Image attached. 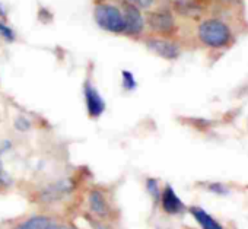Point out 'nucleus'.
I'll list each match as a JSON object with an SVG mask.
<instances>
[{
	"mask_svg": "<svg viewBox=\"0 0 248 229\" xmlns=\"http://www.w3.org/2000/svg\"><path fill=\"white\" fill-rule=\"evenodd\" d=\"M175 8L181 15H193L196 12V5L188 3V2H186V0H184V2H177Z\"/></svg>",
	"mask_w": 248,
	"mask_h": 229,
	"instance_id": "15",
	"label": "nucleus"
},
{
	"mask_svg": "<svg viewBox=\"0 0 248 229\" xmlns=\"http://www.w3.org/2000/svg\"><path fill=\"white\" fill-rule=\"evenodd\" d=\"M146 22H148L149 28L158 34H170L175 28V21H174L172 14L165 9L149 12Z\"/></svg>",
	"mask_w": 248,
	"mask_h": 229,
	"instance_id": "6",
	"label": "nucleus"
},
{
	"mask_svg": "<svg viewBox=\"0 0 248 229\" xmlns=\"http://www.w3.org/2000/svg\"><path fill=\"white\" fill-rule=\"evenodd\" d=\"M126 2L135 5L139 9H148V8H151L155 3V0H126Z\"/></svg>",
	"mask_w": 248,
	"mask_h": 229,
	"instance_id": "18",
	"label": "nucleus"
},
{
	"mask_svg": "<svg viewBox=\"0 0 248 229\" xmlns=\"http://www.w3.org/2000/svg\"><path fill=\"white\" fill-rule=\"evenodd\" d=\"M121 83H123V88L126 89V91H135L138 88L136 77L129 70H123L121 72Z\"/></svg>",
	"mask_w": 248,
	"mask_h": 229,
	"instance_id": "12",
	"label": "nucleus"
},
{
	"mask_svg": "<svg viewBox=\"0 0 248 229\" xmlns=\"http://www.w3.org/2000/svg\"><path fill=\"white\" fill-rule=\"evenodd\" d=\"M209 190L213 191V193H217V194H228V188L222 184H217V183H213L209 185Z\"/></svg>",
	"mask_w": 248,
	"mask_h": 229,
	"instance_id": "19",
	"label": "nucleus"
},
{
	"mask_svg": "<svg viewBox=\"0 0 248 229\" xmlns=\"http://www.w3.org/2000/svg\"><path fill=\"white\" fill-rule=\"evenodd\" d=\"M0 184L5 185V187L12 185V177H11V174L3 168L2 159H0Z\"/></svg>",
	"mask_w": 248,
	"mask_h": 229,
	"instance_id": "16",
	"label": "nucleus"
},
{
	"mask_svg": "<svg viewBox=\"0 0 248 229\" xmlns=\"http://www.w3.org/2000/svg\"><path fill=\"white\" fill-rule=\"evenodd\" d=\"M222 2H225V3H229V2H233V0H222Z\"/></svg>",
	"mask_w": 248,
	"mask_h": 229,
	"instance_id": "23",
	"label": "nucleus"
},
{
	"mask_svg": "<svg viewBox=\"0 0 248 229\" xmlns=\"http://www.w3.org/2000/svg\"><path fill=\"white\" fill-rule=\"evenodd\" d=\"M54 223L56 222L47 216H32L28 220L16 225L14 229H51Z\"/></svg>",
	"mask_w": 248,
	"mask_h": 229,
	"instance_id": "11",
	"label": "nucleus"
},
{
	"mask_svg": "<svg viewBox=\"0 0 248 229\" xmlns=\"http://www.w3.org/2000/svg\"><path fill=\"white\" fill-rule=\"evenodd\" d=\"M51 229H76V228H75V226H67V225H57V223H54Z\"/></svg>",
	"mask_w": 248,
	"mask_h": 229,
	"instance_id": "21",
	"label": "nucleus"
},
{
	"mask_svg": "<svg viewBox=\"0 0 248 229\" xmlns=\"http://www.w3.org/2000/svg\"><path fill=\"white\" fill-rule=\"evenodd\" d=\"M146 190L155 203H158L161 200V190H159V183L156 178H148L146 180Z\"/></svg>",
	"mask_w": 248,
	"mask_h": 229,
	"instance_id": "13",
	"label": "nucleus"
},
{
	"mask_svg": "<svg viewBox=\"0 0 248 229\" xmlns=\"http://www.w3.org/2000/svg\"><path fill=\"white\" fill-rule=\"evenodd\" d=\"M0 15H2V16H5V12H3V9H2V6H0Z\"/></svg>",
	"mask_w": 248,
	"mask_h": 229,
	"instance_id": "22",
	"label": "nucleus"
},
{
	"mask_svg": "<svg viewBox=\"0 0 248 229\" xmlns=\"http://www.w3.org/2000/svg\"><path fill=\"white\" fill-rule=\"evenodd\" d=\"M161 204H162V209L165 213L168 214H178L181 212H184L186 206L183 203V200L177 196V193L174 191V188L167 184L164 191L161 193Z\"/></svg>",
	"mask_w": 248,
	"mask_h": 229,
	"instance_id": "8",
	"label": "nucleus"
},
{
	"mask_svg": "<svg viewBox=\"0 0 248 229\" xmlns=\"http://www.w3.org/2000/svg\"><path fill=\"white\" fill-rule=\"evenodd\" d=\"M88 204H89V209L91 212L96 216V217H101V219H107L111 213V209H109V204L104 196L102 191H99L98 188H92L88 194Z\"/></svg>",
	"mask_w": 248,
	"mask_h": 229,
	"instance_id": "9",
	"label": "nucleus"
},
{
	"mask_svg": "<svg viewBox=\"0 0 248 229\" xmlns=\"http://www.w3.org/2000/svg\"><path fill=\"white\" fill-rule=\"evenodd\" d=\"M190 213L191 216L197 220V223L203 228V229H223L222 225L213 219L206 210H203L202 207H197V206H193L190 207Z\"/></svg>",
	"mask_w": 248,
	"mask_h": 229,
	"instance_id": "10",
	"label": "nucleus"
},
{
	"mask_svg": "<svg viewBox=\"0 0 248 229\" xmlns=\"http://www.w3.org/2000/svg\"><path fill=\"white\" fill-rule=\"evenodd\" d=\"M31 126L32 124H31V122L27 117H18L15 120V129L18 132H28L31 129Z\"/></svg>",
	"mask_w": 248,
	"mask_h": 229,
	"instance_id": "17",
	"label": "nucleus"
},
{
	"mask_svg": "<svg viewBox=\"0 0 248 229\" xmlns=\"http://www.w3.org/2000/svg\"><path fill=\"white\" fill-rule=\"evenodd\" d=\"M83 98H85V104H86L88 116L91 119H99L107 108V104H105L104 98L101 96L99 91L89 80H85V83H83Z\"/></svg>",
	"mask_w": 248,
	"mask_h": 229,
	"instance_id": "4",
	"label": "nucleus"
},
{
	"mask_svg": "<svg viewBox=\"0 0 248 229\" xmlns=\"http://www.w3.org/2000/svg\"><path fill=\"white\" fill-rule=\"evenodd\" d=\"M89 222H91V225L93 226V229H107V226H105V225H102V223H101V222H98V220L89 219Z\"/></svg>",
	"mask_w": 248,
	"mask_h": 229,
	"instance_id": "20",
	"label": "nucleus"
},
{
	"mask_svg": "<svg viewBox=\"0 0 248 229\" xmlns=\"http://www.w3.org/2000/svg\"><path fill=\"white\" fill-rule=\"evenodd\" d=\"M146 47L165 60H175L180 56V47L165 38H149Z\"/></svg>",
	"mask_w": 248,
	"mask_h": 229,
	"instance_id": "7",
	"label": "nucleus"
},
{
	"mask_svg": "<svg viewBox=\"0 0 248 229\" xmlns=\"http://www.w3.org/2000/svg\"><path fill=\"white\" fill-rule=\"evenodd\" d=\"M199 38L200 41L213 48H220L226 46L231 40V31L222 21L207 19L203 21L199 27Z\"/></svg>",
	"mask_w": 248,
	"mask_h": 229,
	"instance_id": "2",
	"label": "nucleus"
},
{
	"mask_svg": "<svg viewBox=\"0 0 248 229\" xmlns=\"http://www.w3.org/2000/svg\"><path fill=\"white\" fill-rule=\"evenodd\" d=\"M123 16H124V22H126V30H124V34L132 35V37H138L145 30V19L142 16V12L139 8H136L135 5L123 0Z\"/></svg>",
	"mask_w": 248,
	"mask_h": 229,
	"instance_id": "3",
	"label": "nucleus"
},
{
	"mask_svg": "<svg viewBox=\"0 0 248 229\" xmlns=\"http://www.w3.org/2000/svg\"><path fill=\"white\" fill-rule=\"evenodd\" d=\"M93 18L99 28L112 34H124L126 22L121 9L109 3H99L93 9Z\"/></svg>",
	"mask_w": 248,
	"mask_h": 229,
	"instance_id": "1",
	"label": "nucleus"
},
{
	"mask_svg": "<svg viewBox=\"0 0 248 229\" xmlns=\"http://www.w3.org/2000/svg\"><path fill=\"white\" fill-rule=\"evenodd\" d=\"M0 37H2L8 43H14L15 41V32H14V30L9 28L3 21H0Z\"/></svg>",
	"mask_w": 248,
	"mask_h": 229,
	"instance_id": "14",
	"label": "nucleus"
},
{
	"mask_svg": "<svg viewBox=\"0 0 248 229\" xmlns=\"http://www.w3.org/2000/svg\"><path fill=\"white\" fill-rule=\"evenodd\" d=\"M73 190H75V184L72 180L69 178L59 180L40 191V200L44 203H54V201L62 200L67 194H70Z\"/></svg>",
	"mask_w": 248,
	"mask_h": 229,
	"instance_id": "5",
	"label": "nucleus"
}]
</instances>
